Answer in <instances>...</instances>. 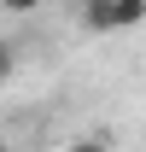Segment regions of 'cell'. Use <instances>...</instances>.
I'll use <instances>...</instances> for the list:
<instances>
[{"instance_id":"3","label":"cell","mask_w":146,"mask_h":152,"mask_svg":"<svg viewBox=\"0 0 146 152\" xmlns=\"http://www.w3.org/2000/svg\"><path fill=\"white\" fill-rule=\"evenodd\" d=\"M64 152H111V140H105V134H76Z\"/></svg>"},{"instance_id":"1","label":"cell","mask_w":146,"mask_h":152,"mask_svg":"<svg viewBox=\"0 0 146 152\" xmlns=\"http://www.w3.org/2000/svg\"><path fill=\"white\" fill-rule=\"evenodd\" d=\"M134 23H146V0H88L82 6L88 35H117V29H134Z\"/></svg>"},{"instance_id":"4","label":"cell","mask_w":146,"mask_h":152,"mask_svg":"<svg viewBox=\"0 0 146 152\" xmlns=\"http://www.w3.org/2000/svg\"><path fill=\"white\" fill-rule=\"evenodd\" d=\"M0 152H12V140H0Z\"/></svg>"},{"instance_id":"2","label":"cell","mask_w":146,"mask_h":152,"mask_svg":"<svg viewBox=\"0 0 146 152\" xmlns=\"http://www.w3.org/2000/svg\"><path fill=\"white\" fill-rule=\"evenodd\" d=\"M12 76H18V41L0 35V82H12Z\"/></svg>"}]
</instances>
